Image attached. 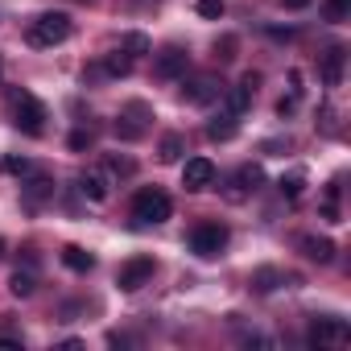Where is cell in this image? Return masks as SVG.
<instances>
[{
  "label": "cell",
  "mask_w": 351,
  "mask_h": 351,
  "mask_svg": "<svg viewBox=\"0 0 351 351\" xmlns=\"http://www.w3.org/2000/svg\"><path fill=\"white\" fill-rule=\"evenodd\" d=\"M62 265H66L71 273H91V269H95V256H91L87 248H79V244H66V248H62Z\"/></svg>",
  "instance_id": "7c38bea8"
},
{
  "label": "cell",
  "mask_w": 351,
  "mask_h": 351,
  "mask_svg": "<svg viewBox=\"0 0 351 351\" xmlns=\"http://www.w3.org/2000/svg\"><path fill=\"white\" fill-rule=\"evenodd\" d=\"M25 199H29V203H42V199H54V182L46 178V173H34V178L25 182Z\"/></svg>",
  "instance_id": "e0dca14e"
},
{
  "label": "cell",
  "mask_w": 351,
  "mask_h": 351,
  "mask_svg": "<svg viewBox=\"0 0 351 351\" xmlns=\"http://www.w3.org/2000/svg\"><path fill=\"white\" fill-rule=\"evenodd\" d=\"M236 46H240V42H236L232 34L219 38V42H215V58H219V62H232V58H236Z\"/></svg>",
  "instance_id": "83f0119b"
},
{
  "label": "cell",
  "mask_w": 351,
  "mask_h": 351,
  "mask_svg": "<svg viewBox=\"0 0 351 351\" xmlns=\"http://www.w3.org/2000/svg\"><path fill=\"white\" fill-rule=\"evenodd\" d=\"M277 281H281L277 269H256V273H252V289H256V293H273Z\"/></svg>",
  "instance_id": "603a6c76"
},
{
  "label": "cell",
  "mask_w": 351,
  "mask_h": 351,
  "mask_svg": "<svg viewBox=\"0 0 351 351\" xmlns=\"http://www.w3.org/2000/svg\"><path fill=\"white\" fill-rule=\"evenodd\" d=\"M310 5H314V0H281V9H293V13L298 9H310Z\"/></svg>",
  "instance_id": "1f68e13d"
},
{
  "label": "cell",
  "mask_w": 351,
  "mask_h": 351,
  "mask_svg": "<svg viewBox=\"0 0 351 351\" xmlns=\"http://www.w3.org/2000/svg\"><path fill=\"white\" fill-rule=\"evenodd\" d=\"M223 104H228V112H232V116H244V112H248V104H252V91L240 83V87H232V91H223Z\"/></svg>",
  "instance_id": "d6986e66"
},
{
  "label": "cell",
  "mask_w": 351,
  "mask_h": 351,
  "mask_svg": "<svg viewBox=\"0 0 351 351\" xmlns=\"http://www.w3.org/2000/svg\"><path fill=\"white\" fill-rule=\"evenodd\" d=\"M87 145H91V132H83V128L71 132V149H87Z\"/></svg>",
  "instance_id": "f546056e"
},
{
  "label": "cell",
  "mask_w": 351,
  "mask_h": 351,
  "mask_svg": "<svg viewBox=\"0 0 351 351\" xmlns=\"http://www.w3.org/2000/svg\"><path fill=\"white\" fill-rule=\"evenodd\" d=\"M108 169H112V173H120V178H128V173H132L136 165H132L128 157H108Z\"/></svg>",
  "instance_id": "f1b7e54d"
},
{
  "label": "cell",
  "mask_w": 351,
  "mask_h": 351,
  "mask_svg": "<svg viewBox=\"0 0 351 351\" xmlns=\"http://www.w3.org/2000/svg\"><path fill=\"white\" fill-rule=\"evenodd\" d=\"M13 124H17L25 136H42V132H46V104L34 99L29 91H17V95H13Z\"/></svg>",
  "instance_id": "3957f363"
},
{
  "label": "cell",
  "mask_w": 351,
  "mask_h": 351,
  "mask_svg": "<svg viewBox=\"0 0 351 351\" xmlns=\"http://www.w3.org/2000/svg\"><path fill=\"white\" fill-rule=\"evenodd\" d=\"M0 351H21V339H0Z\"/></svg>",
  "instance_id": "e575fe53"
},
{
  "label": "cell",
  "mask_w": 351,
  "mask_h": 351,
  "mask_svg": "<svg viewBox=\"0 0 351 351\" xmlns=\"http://www.w3.org/2000/svg\"><path fill=\"white\" fill-rule=\"evenodd\" d=\"M244 343H248V347H273V339H265V335H248Z\"/></svg>",
  "instance_id": "d6a6232c"
},
{
  "label": "cell",
  "mask_w": 351,
  "mask_h": 351,
  "mask_svg": "<svg viewBox=\"0 0 351 351\" xmlns=\"http://www.w3.org/2000/svg\"><path fill=\"white\" fill-rule=\"evenodd\" d=\"M223 248H228V228H223V223H199V228L191 232V252H195V256L211 261V256H219Z\"/></svg>",
  "instance_id": "277c9868"
},
{
  "label": "cell",
  "mask_w": 351,
  "mask_h": 351,
  "mask_svg": "<svg viewBox=\"0 0 351 351\" xmlns=\"http://www.w3.org/2000/svg\"><path fill=\"white\" fill-rule=\"evenodd\" d=\"M0 248H5V244H0ZM0 256H5V252H0Z\"/></svg>",
  "instance_id": "d590c367"
},
{
  "label": "cell",
  "mask_w": 351,
  "mask_h": 351,
  "mask_svg": "<svg viewBox=\"0 0 351 351\" xmlns=\"http://www.w3.org/2000/svg\"><path fill=\"white\" fill-rule=\"evenodd\" d=\"M132 71V54H124V50H112L108 58H104V75H112V79H124Z\"/></svg>",
  "instance_id": "ac0fdd59"
},
{
  "label": "cell",
  "mask_w": 351,
  "mask_h": 351,
  "mask_svg": "<svg viewBox=\"0 0 351 351\" xmlns=\"http://www.w3.org/2000/svg\"><path fill=\"white\" fill-rule=\"evenodd\" d=\"M228 13V5L223 0H199V17H207V21H219Z\"/></svg>",
  "instance_id": "4316f807"
},
{
  "label": "cell",
  "mask_w": 351,
  "mask_h": 351,
  "mask_svg": "<svg viewBox=\"0 0 351 351\" xmlns=\"http://www.w3.org/2000/svg\"><path fill=\"white\" fill-rule=\"evenodd\" d=\"M66 38H71V17H66V13H42V17H34L29 29H25V42L38 46V50L62 46Z\"/></svg>",
  "instance_id": "6da1fadb"
},
{
  "label": "cell",
  "mask_w": 351,
  "mask_h": 351,
  "mask_svg": "<svg viewBox=\"0 0 351 351\" xmlns=\"http://www.w3.org/2000/svg\"><path fill=\"white\" fill-rule=\"evenodd\" d=\"M120 50H124V54H132V58H141V54H149L153 46H149V38H145V34H124Z\"/></svg>",
  "instance_id": "d4e9b609"
},
{
  "label": "cell",
  "mask_w": 351,
  "mask_h": 351,
  "mask_svg": "<svg viewBox=\"0 0 351 351\" xmlns=\"http://www.w3.org/2000/svg\"><path fill=\"white\" fill-rule=\"evenodd\" d=\"M112 128H116V136H120V141H141V136H145V120H132L128 112H124V116H116V124H112Z\"/></svg>",
  "instance_id": "ffe728a7"
},
{
  "label": "cell",
  "mask_w": 351,
  "mask_h": 351,
  "mask_svg": "<svg viewBox=\"0 0 351 351\" xmlns=\"http://www.w3.org/2000/svg\"><path fill=\"white\" fill-rule=\"evenodd\" d=\"M169 211H173V203H169V195L157 191V186H145V191H136V199H132V219L145 223V228H149V223H165Z\"/></svg>",
  "instance_id": "7a4b0ae2"
},
{
  "label": "cell",
  "mask_w": 351,
  "mask_h": 351,
  "mask_svg": "<svg viewBox=\"0 0 351 351\" xmlns=\"http://www.w3.org/2000/svg\"><path fill=\"white\" fill-rule=\"evenodd\" d=\"M0 169H9V173H17V178H25V173H34V161L29 157H17V153H5V157H0Z\"/></svg>",
  "instance_id": "cb8c5ba5"
},
{
  "label": "cell",
  "mask_w": 351,
  "mask_h": 351,
  "mask_svg": "<svg viewBox=\"0 0 351 351\" xmlns=\"http://www.w3.org/2000/svg\"><path fill=\"white\" fill-rule=\"evenodd\" d=\"M219 95H223V83L215 75H199V79L182 83V104H191V108H203V104H211Z\"/></svg>",
  "instance_id": "52a82bcc"
},
{
  "label": "cell",
  "mask_w": 351,
  "mask_h": 351,
  "mask_svg": "<svg viewBox=\"0 0 351 351\" xmlns=\"http://www.w3.org/2000/svg\"><path fill=\"white\" fill-rule=\"evenodd\" d=\"M293 104H298V95H289V99H281V104H277V112H281V116H289V112H293Z\"/></svg>",
  "instance_id": "836d02e7"
},
{
  "label": "cell",
  "mask_w": 351,
  "mask_h": 351,
  "mask_svg": "<svg viewBox=\"0 0 351 351\" xmlns=\"http://www.w3.org/2000/svg\"><path fill=\"white\" fill-rule=\"evenodd\" d=\"M38 289V281H34V273H25V269H17L13 277H9V293L13 298H29Z\"/></svg>",
  "instance_id": "44dd1931"
},
{
  "label": "cell",
  "mask_w": 351,
  "mask_h": 351,
  "mask_svg": "<svg viewBox=\"0 0 351 351\" xmlns=\"http://www.w3.org/2000/svg\"><path fill=\"white\" fill-rule=\"evenodd\" d=\"M236 186H240L244 195L261 191V186H265V169H261V165H240V173H236Z\"/></svg>",
  "instance_id": "2e32d148"
},
{
  "label": "cell",
  "mask_w": 351,
  "mask_h": 351,
  "mask_svg": "<svg viewBox=\"0 0 351 351\" xmlns=\"http://www.w3.org/2000/svg\"><path fill=\"white\" fill-rule=\"evenodd\" d=\"M153 273H157L153 256H132V261H124V265H120L116 285H120L124 293H136V289H145V285L153 281Z\"/></svg>",
  "instance_id": "5b68a950"
},
{
  "label": "cell",
  "mask_w": 351,
  "mask_h": 351,
  "mask_svg": "<svg viewBox=\"0 0 351 351\" xmlns=\"http://www.w3.org/2000/svg\"><path fill=\"white\" fill-rule=\"evenodd\" d=\"M182 186H186L191 195H199V191L215 186V165H211L207 157H191V161L182 165Z\"/></svg>",
  "instance_id": "ba28073f"
},
{
  "label": "cell",
  "mask_w": 351,
  "mask_h": 351,
  "mask_svg": "<svg viewBox=\"0 0 351 351\" xmlns=\"http://www.w3.org/2000/svg\"><path fill=\"white\" fill-rule=\"evenodd\" d=\"M347 13H351V0H326V5H322L326 21H347Z\"/></svg>",
  "instance_id": "484cf974"
},
{
  "label": "cell",
  "mask_w": 351,
  "mask_h": 351,
  "mask_svg": "<svg viewBox=\"0 0 351 351\" xmlns=\"http://www.w3.org/2000/svg\"><path fill=\"white\" fill-rule=\"evenodd\" d=\"M236 120H240V116H232V112L215 116V120L207 124V136H211V141H232V136H236V128H240Z\"/></svg>",
  "instance_id": "5bb4252c"
},
{
  "label": "cell",
  "mask_w": 351,
  "mask_h": 351,
  "mask_svg": "<svg viewBox=\"0 0 351 351\" xmlns=\"http://www.w3.org/2000/svg\"><path fill=\"white\" fill-rule=\"evenodd\" d=\"M182 153H186V141H182L178 132H169V136H161V149H157V157H161L165 165H173V161H182Z\"/></svg>",
  "instance_id": "9a60e30c"
},
{
  "label": "cell",
  "mask_w": 351,
  "mask_h": 351,
  "mask_svg": "<svg viewBox=\"0 0 351 351\" xmlns=\"http://www.w3.org/2000/svg\"><path fill=\"white\" fill-rule=\"evenodd\" d=\"M306 339H310V347H335L347 339V322L343 318H314Z\"/></svg>",
  "instance_id": "9c48e42d"
},
{
  "label": "cell",
  "mask_w": 351,
  "mask_h": 351,
  "mask_svg": "<svg viewBox=\"0 0 351 351\" xmlns=\"http://www.w3.org/2000/svg\"><path fill=\"white\" fill-rule=\"evenodd\" d=\"M186 66H191V54L182 46H165L161 54H153V75L173 83V79H186Z\"/></svg>",
  "instance_id": "8992f818"
},
{
  "label": "cell",
  "mask_w": 351,
  "mask_h": 351,
  "mask_svg": "<svg viewBox=\"0 0 351 351\" xmlns=\"http://www.w3.org/2000/svg\"><path fill=\"white\" fill-rule=\"evenodd\" d=\"M79 191H83V199H91V203H104V199L112 195V186H108V173H104V169H83V173H79Z\"/></svg>",
  "instance_id": "30bf717a"
},
{
  "label": "cell",
  "mask_w": 351,
  "mask_h": 351,
  "mask_svg": "<svg viewBox=\"0 0 351 351\" xmlns=\"http://www.w3.org/2000/svg\"><path fill=\"white\" fill-rule=\"evenodd\" d=\"M240 83H244V87H248V91H252V95H256V87H261V75H256V71H248V75H244V79H240Z\"/></svg>",
  "instance_id": "4dcf8cb0"
},
{
  "label": "cell",
  "mask_w": 351,
  "mask_h": 351,
  "mask_svg": "<svg viewBox=\"0 0 351 351\" xmlns=\"http://www.w3.org/2000/svg\"><path fill=\"white\" fill-rule=\"evenodd\" d=\"M302 252H306L310 261H318V265L335 261V244H330L326 236H306V240H302Z\"/></svg>",
  "instance_id": "4fadbf2b"
},
{
  "label": "cell",
  "mask_w": 351,
  "mask_h": 351,
  "mask_svg": "<svg viewBox=\"0 0 351 351\" xmlns=\"http://www.w3.org/2000/svg\"><path fill=\"white\" fill-rule=\"evenodd\" d=\"M343 62H347V50H343V46H330V50L322 54V83H326V87H339V83H343Z\"/></svg>",
  "instance_id": "8fae6325"
},
{
  "label": "cell",
  "mask_w": 351,
  "mask_h": 351,
  "mask_svg": "<svg viewBox=\"0 0 351 351\" xmlns=\"http://www.w3.org/2000/svg\"><path fill=\"white\" fill-rule=\"evenodd\" d=\"M277 186H281V195H285V199H302V191H306V173H302V169H293V173H285Z\"/></svg>",
  "instance_id": "7402d4cb"
}]
</instances>
